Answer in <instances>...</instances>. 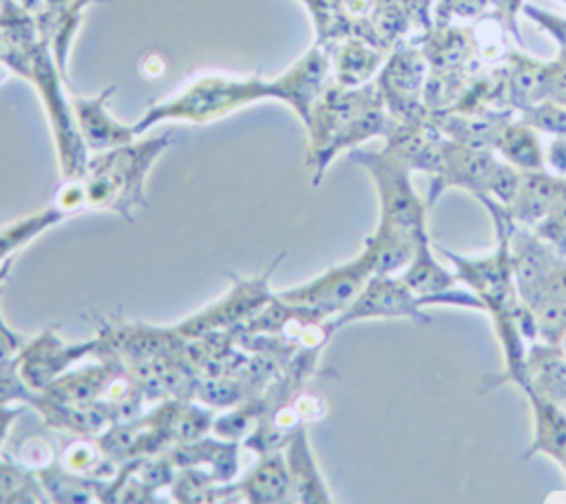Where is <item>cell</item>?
Here are the masks:
<instances>
[{
    "instance_id": "d4e9b609",
    "label": "cell",
    "mask_w": 566,
    "mask_h": 504,
    "mask_svg": "<svg viewBox=\"0 0 566 504\" xmlns=\"http://www.w3.org/2000/svg\"><path fill=\"white\" fill-rule=\"evenodd\" d=\"M548 88L555 93L557 102H564V104H566V69H559V71H551V82H548Z\"/></svg>"
},
{
    "instance_id": "5bb4252c",
    "label": "cell",
    "mask_w": 566,
    "mask_h": 504,
    "mask_svg": "<svg viewBox=\"0 0 566 504\" xmlns=\"http://www.w3.org/2000/svg\"><path fill=\"white\" fill-rule=\"evenodd\" d=\"M106 93L95 97V99H75V108H77V115H80V126H82L84 141L91 148H97V150L128 144L130 137L137 133L135 128L122 126V124H117L115 119H111L106 115V111H104Z\"/></svg>"
},
{
    "instance_id": "603a6c76",
    "label": "cell",
    "mask_w": 566,
    "mask_h": 504,
    "mask_svg": "<svg viewBox=\"0 0 566 504\" xmlns=\"http://www.w3.org/2000/svg\"><path fill=\"white\" fill-rule=\"evenodd\" d=\"M22 347H24L22 338L4 323V318L0 314V365L15 358Z\"/></svg>"
},
{
    "instance_id": "3957f363",
    "label": "cell",
    "mask_w": 566,
    "mask_h": 504,
    "mask_svg": "<svg viewBox=\"0 0 566 504\" xmlns=\"http://www.w3.org/2000/svg\"><path fill=\"white\" fill-rule=\"evenodd\" d=\"M259 95H270L268 84H261L259 80L239 82V80H226V77H199L188 88H184L177 97H172L168 104H159L153 111H148L144 119L135 126V130L139 133L148 124H155L164 117L208 122Z\"/></svg>"
},
{
    "instance_id": "9a60e30c",
    "label": "cell",
    "mask_w": 566,
    "mask_h": 504,
    "mask_svg": "<svg viewBox=\"0 0 566 504\" xmlns=\"http://www.w3.org/2000/svg\"><path fill=\"white\" fill-rule=\"evenodd\" d=\"M495 148L502 153L504 161L517 168L520 172L546 170L544 150L539 146L537 135L528 126H506L500 133Z\"/></svg>"
},
{
    "instance_id": "4fadbf2b",
    "label": "cell",
    "mask_w": 566,
    "mask_h": 504,
    "mask_svg": "<svg viewBox=\"0 0 566 504\" xmlns=\"http://www.w3.org/2000/svg\"><path fill=\"white\" fill-rule=\"evenodd\" d=\"M325 69V57L318 51H312L287 75H283L274 86L268 88L270 93L294 104L296 111L305 117V122H310V104L321 88Z\"/></svg>"
},
{
    "instance_id": "7c38bea8",
    "label": "cell",
    "mask_w": 566,
    "mask_h": 504,
    "mask_svg": "<svg viewBox=\"0 0 566 504\" xmlns=\"http://www.w3.org/2000/svg\"><path fill=\"white\" fill-rule=\"evenodd\" d=\"M533 409V442L524 458L544 453L566 473V407L537 391H526Z\"/></svg>"
},
{
    "instance_id": "30bf717a",
    "label": "cell",
    "mask_w": 566,
    "mask_h": 504,
    "mask_svg": "<svg viewBox=\"0 0 566 504\" xmlns=\"http://www.w3.org/2000/svg\"><path fill=\"white\" fill-rule=\"evenodd\" d=\"M566 201V177L546 170L522 172L515 199L509 203V214L517 225L533 228L555 208Z\"/></svg>"
},
{
    "instance_id": "ba28073f",
    "label": "cell",
    "mask_w": 566,
    "mask_h": 504,
    "mask_svg": "<svg viewBox=\"0 0 566 504\" xmlns=\"http://www.w3.org/2000/svg\"><path fill=\"white\" fill-rule=\"evenodd\" d=\"M97 345V334L82 343H64L53 329H44L20 349V376L33 391H42L62 374H66L69 367H73L77 360H82L88 354H95Z\"/></svg>"
},
{
    "instance_id": "e0dca14e",
    "label": "cell",
    "mask_w": 566,
    "mask_h": 504,
    "mask_svg": "<svg viewBox=\"0 0 566 504\" xmlns=\"http://www.w3.org/2000/svg\"><path fill=\"white\" fill-rule=\"evenodd\" d=\"M13 455H15V464H20L33 473L57 462L53 444L40 435H29L22 442H18Z\"/></svg>"
},
{
    "instance_id": "44dd1931",
    "label": "cell",
    "mask_w": 566,
    "mask_h": 504,
    "mask_svg": "<svg viewBox=\"0 0 566 504\" xmlns=\"http://www.w3.org/2000/svg\"><path fill=\"white\" fill-rule=\"evenodd\" d=\"M546 294L559 296V298L566 301V256H557V259L553 261V265L548 267V272H546V276H544L542 290H539V294H537L535 298L546 296ZM535 298H533V301H535ZM533 301H528V303H533Z\"/></svg>"
},
{
    "instance_id": "9c48e42d",
    "label": "cell",
    "mask_w": 566,
    "mask_h": 504,
    "mask_svg": "<svg viewBox=\"0 0 566 504\" xmlns=\"http://www.w3.org/2000/svg\"><path fill=\"white\" fill-rule=\"evenodd\" d=\"M234 495V500L245 502H287L292 500V486H290V473L285 464V455L281 451H268L259 455V462L252 466V471L241 477L234 484H221L217 491V502L228 500V495Z\"/></svg>"
},
{
    "instance_id": "ffe728a7",
    "label": "cell",
    "mask_w": 566,
    "mask_h": 504,
    "mask_svg": "<svg viewBox=\"0 0 566 504\" xmlns=\"http://www.w3.org/2000/svg\"><path fill=\"white\" fill-rule=\"evenodd\" d=\"M531 124L555 135H566V104L544 102L531 111Z\"/></svg>"
},
{
    "instance_id": "277c9868",
    "label": "cell",
    "mask_w": 566,
    "mask_h": 504,
    "mask_svg": "<svg viewBox=\"0 0 566 504\" xmlns=\"http://www.w3.org/2000/svg\"><path fill=\"white\" fill-rule=\"evenodd\" d=\"M279 259H274V263L261 276H252V279L232 276V287L226 296L195 312L192 316L184 318L181 323L175 325V329L186 340H192V338L217 334V332H232L245 325L274 298L276 292L270 290V274L279 265Z\"/></svg>"
},
{
    "instance_id": "2e32d148",
    "label": "cell",
    "mask_w": 566,
    "mask_h": 504,
    "mask_svg": "<svg viewBox=\"0 0 566 504\" xmlns=\"http://www.w3.org/2000/svg\"><path fill=\"white\" fill-rule=\"evenodd\" d=\"M66 214L51 206L46 210H40V212H33L29 217H22L13 223H9L7 228H0V265L11 261L13 254L24 245L29 243L31 239H35L40 232H44L46 228L55 225L57 221H62Z\"/></svg>"
},
{
    "instance_id": "52a82bcc",
    "label": "cell",
    "mask_w": 566,
    "mask_h": 504,
    "mask_svg": "<svg viewBox=\"0 0 566 504\" xmlns=\"http://www.w3.org/2000/svg\"><path fill=\"white\" fill-rule=\"evenodd\" d=\"M400 276L420 296L424 307L453 305V307L486 312L480 296H475L467 285L460 283L455 270H449L442 265L429 237H424L418 243L413 259L400 272Z\"/></svg>"
},
{
    "instance_id": "8992f818",
    "label": "cell",
    "mask_w": 566,
    "mask_h": 504,
    "mask_svg": "<svg viewBox=\"0 0 566 504\" xmlns=\"http://www.w3.org/2000/svg\"><path fill=\"white\" fill-rule=\"evenodd\" d=\"M378 318H409L418 325H429L431 316L424 312L420 296L405 283L400 274H378L374 272L358 296L334 316L332 329L338 332L345 325Z\"/></svg>"
},
{
    "instance_id": "7402d4cb",
    "label": "cell",
    "mask_w": 566,
    "mask_h": 504,
    "mask_svg": "<svg viewBox=\"0 0 566 504\" xmlns=\"http://www.w3.org/2000/svg\"><path fill=\"white\" fill-rule=\"evenodd\" d=\"M546 168L566 177V135H557L544 150Z\"/></svg>"
},
{
    "instance_id": "ac0fdd59",
    "label": "cell",
    "mask_w": 566,
    "mask_h": 504,
    "mask_svg": "<svg viewBox=\"0 0 566 504\" xmlns=\"http://www.w3.org/2000/svg\"><path fill=\"white\" fill-rule=\"evenodd\" d=\"M378 62V55L363 49V46H349L343 51V57H340V80L345 84H356L360 80H365L369 75V71H374Z\"/></svg>"
},
{
    "instance_id": "7a4b0ae2",
    "label": "cell",
    "mask_w": 566,
    "mask_h": 504,
    "mask_svg": "<svg viewBox=\"0 0 566 504\" xmlns=\"http://www.w3.org/2000/svg\"><path fill=\"white\" fill-rule=\"evenodd\" d=\"M166 144L168 139H153L135 146L122 144L88 159L80 175L86 188L88 208L117 212L126 221H133V210L146 206V172Z\"/></svg>"
},
{
    "instance_id": "8fae6325",
    "label": "cell",
    "mask_w": 566,
    "mask_h": 504,
    "mask_svg": "<svg viewBox=\"0 0 566 504\" xmlns=\"http://www.w3.org/2000/svg\"><path fill=\"white\" fill-rule=\"evenodd\" d=\"M285 464L290 473V486H292V500L303 504H327L334 497L329 495V489L321 475V469L314 460L310 440H307V424H301L292 431V435L285 442Z\"/></svg>"
},
{
    "instance_id": "484cf974",
    "label": "cell",
    "mask_w": 566,
    "mask_h": 504,
    "mask_svg": "<svg viewBox=\"0 0 566 504\" xmlns=\"http://www.w3.org/2000/svg\"><path fill=\"white\" fill-rule=\"evenodd\" d=\"M9 270H11V261H7V263H2V265H0V283L4 281V276L9 274Z\"/></svg>"
},
{
    "instance_id": "5b68a950",
    "label": "cell",
    "mask_w": 566,
    "mask_h": 504,
    "mask_svg": "<svg viewBox=\"0 0 566 504\" xmlns=\"http://www.w3.org/2000/svg\"><path fill=\"white\" fill-rule=\"evenodd\" d=\"M374 274V261L367 248H363L354 259L332 265L329 270L321 272L307 283L296 287H287L276 292L290 305L305 307L314 312L318 318H334L338 316L363 290L367 279Z\"/></svg>"
},
{
    "instance_id": "cb8c5ba5",
    "label": "cell",
    "mask_w": 566,
    "mask_h": 504,
    "mask_svg": "<svg viewBox=\"0 0 566 504\" xmlns=\"http://www.w3.org/2000/svg\"><path fill=\"white\" fill-rule=\"evenodd\" d=\"M24 411V407H13V405H0V449L7 440V433L13 424V420Z\"/></svg>"
},
{
    "instance_id": "6da1fadb",
    "label": "cell",
    "mask_w": 566,
    "mask_h": 504,
    "mask_svg": "<svg viewBox=\"0 0 566 504\" xmlns=\"http://www.w3.org/2000/svg\"><path fill=\"white\" fill-rule=\"evenodd\" d=\"M352 161L367 168L376 183L380 214L363 248L371 254L374 272L400 274L427 232V199L411 183V168L394 153H352Z\"/></svg>"
},
{
    "instance_id": "d6986e66",
    "label": "cell",
    "mask_w": 566,
    "mask_h": 504,
    "mask_svg": "<svg viewBox=\"0 0 566 504\" xmlns=\"http://www.w3.org/2000/svg\"><path fill=\"white\" fill-rule=\"evenodd\" d=\"M542 241H546L557 254L566 256V201L546 214L537 225L531 228Z\"/></svg>"
}]
</instances>
